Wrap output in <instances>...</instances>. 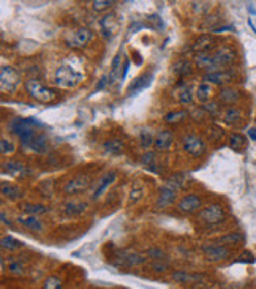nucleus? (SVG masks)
Returning <instances> with one entry per match:
<instances>
[{"label":"nucleus","mask_w":256,"mask_h":289,"mask_svg":"<svg viewBox=\"0 0 256 289\" xmlns=\"http://www.w3.org/2000/svg\"><path fill=\"white\" fill-rule=\"evenodd\" d=\"M142 163L147 169H150L152 172H160V160L153 152H147L142 155Z\"/></svg>","instance_id":"e433bc0d"},{"label":"nucleus","mask_w":256,"mask_h":289,"mask_svg":"<svg viewBox=\"0 0 256 289\" xmlns=\"http://www.w3.org/2000/svg\"><path fill=\"white\" fill-rule=\"evenodd\" d=\"M201 251H203V256L207 263H212V264H217V263H223L226 261L228 258H231L233 251L230 247H226V245H221L218 242H213V243H204L201 247Z\"/></svg>","instance_id":"6e6552de"},{"label":"nucleus","mask_w":256,"mask_h":289,"mask_svg":"<svg viewBox=\"0 0 256 289\" xmlns=\"http://www.w3.org/2000/svg\"><path fill=\"white\" fill-rule=\"evenodd\" d=\"M203 108H204V111H207L209 114H212V115H217V114H220L221 105L218 103V101H210V103L204 105Z\"/></svg>","instance_id":"09e8293b"},{"label":"nucleus","mask_w":256,"mask_h":289,"mask_svg":"<svg viewBox=\"0 0 256 289\" xmlns=\"http://www.w3.org/2000/svg\"><path fill=\"white\" fill-rule=\"evenodd\" d=\"M228 146L236 152H242L247 146V139L244 135H240V133H231L230 138H228Z\"/></svg>","instance_id":"c9c22d12"},{"label":"nucleus","mask_w":256,"mask_h":289,"mask_svg":"<svg viewBox=\"0 0 256 289\" xmlns=\"http://www.w3.org/2000/svg\"><path fill=\"white\" fill-rule=\"evenodd\" d=\"M152 81H153V71H152V70L142 71V73H141L139 76H136V78L130 82V85L126 87V95H128V97H133V95L142 92L144 89L149 87Z\"/></svg>","instance_id":"2eb2a0df"},{"label":"nucleus","mask_w":256,"mask_h":289,"mask_svg":"<svg viewBox=\"0 0 256 289\" xmlns=\"http://www.w3.org/2000/svg\"><path fill=\"white\" fill-rule=\"evenodd\" d=\"M85 210H87V202L79 199H70L62 204V215L67 216V218H76Z\"/></svg>","instance_id":"6ab92c4d"},{"label":"nucleus","mask_w":256,"mask_h":289,"mask_svg":"<svg viewBox=\"0 0 256 289\" xmlns=\"http://www.w3.org/2000/svg\"><path fill=\"white\" fill-rule=\"evenodd\" d=\"M212 55L218 70H228L237 60V51L231 45H218V48L212 52Z\"/></svg>","instance_id":"9d476101"},{"label":"nucleus","mask_w":256,"mask_h":289,"mask_svg":"<svg viewBox=\"0 0 256 289\" xmlns=\"http://www.w3.org/2000/svg\"><path fill=\"white\" fill-rule=\"evenodd\" d=\"M150 269H152L153 272H156V273H165V272L169 270V264L165 263V261H153V263L150 264Z\"/></svg>","instance_id":"de8ad7c7"},{"label":"nucleus","mask_w":256,"mask_h":289,"mask_svg":"<svg viewBox=\"0 0 256 289\" xmlns=\"http://www.w3.org/2000/svg\"><path fill=\"white\" fill-rule=\"evenodd\" d=\"M173 144H174V133L171 132V130L163 128V130H160V132H156L155 142H153L155 150L166 152V150H169L171 147H173Z\"/></svg>","instance_id":"412c9836"},{"label":"nucleus","mask_w":256,"mask_h":289,"mask_svg":"<svg viewBox=\"0 0 256 289\" xmlns=\"http://www.w3.org/2000/svg\"><path fill=\"white\" fill-rule=\"evenodd\" d=\"M117 180V171L116 169H109V171H106L105 174L100 177L97 182H95V186H93V190H92V195H90V198L93 199V201H97V199H100L103 195H105V191L109 188V186Z\"/></svg>","instance_id":"ddd939ff"},{"label":"nucleus","mask_w":256,"mask_h":289,"mask_svg":"<svg viewBox=\"0 0 256 289\" xmlns=\"http://www.w3.org/2000/svg\"><path fill=\"white\" fill-rule=\"evenodd\" d=\"M85 79V73L82 65L76 59H65L59 67L55 68L54 73V84L59 89L73 90Z\"/></svg>","instance_id":"f03ea898"},{"label":"nucleus","mask_w":256,"mask_h":289,"mask_svg":"<svg viewBox=\"0 0 256 289\" xmlns=\"http://www.w3.org/2000/svg\"><path fill=\"white\" fill-rule=\"evenodd\" d=\"M242 98V92L233 85H228V87H221V90L218 92V103L225 105V106H236Z\"/></svg>","instance_id":"aec40b11"},{"label":"nucleus","mask_w":256,"mask_h":289,"mask_svg":"<svg viewBox=\"0 0 256 289\" xmlns=\"http://www.w3.org/2000/svg\"><path fill=\"white\" fill-rule=\"evenodd\" d=\"M177 190H174L173 186H169V185H163L160 191H158V198H156V209H166L169 206H173L176 204V202L179 201L177 199Z\"/></svg>","instance_id":"f3484780"},{"label":"nucleus","mask_w":256,"mask_h":289,"mask_svg":"<svg viewBox=\"0 0 256 289\" xmlns=\"http://www.w3.org/2000/svg\"><path fill=\"white\" fill-rule=\"evenodd\" d=\"M220 117H221L223 123L230 125V126H236L244 120V111H242L240 106H230L220 114Z\"/></svg>","instance_id":"b1692460"},{"label":"nucleus","mask_w":256,"mask_h":289,"mask_svg":"<svg viewBox=\"0 0 256 289\" xmlns=\"http://www.w3.org/2000/svg\"><path fill=\"white\" fill-rule=\"evenodd\" d=\"M248 138H250L251 141H256V128H250V130H248Z\"/></svg>","instance_id":"8fccbe9b"},{"label":"nucleus","mask_w":256,"mask_h":289,"mask_svg":"<svg viewBox=\"0 0 256 289\" xmlns=\"http://www.w3.org/2000/svg\"><path fill=\"white\" fill-rule=\"evenodd\" d=\"M14 152H16V144H14L11 139H7V138L0 139V153H2L4 156H7V155L10 156Z\"/></svg>","instance_id":"ea45409f"},{"label":"nucleus","mask_w":256,"mask_h":289,"mask_svg":"<svg viewBox=\"0 0 256 289\" xmlns=\"http://www.w3.org/2000/svg\"><path fill=\"white\" fill-rule=\"evenodd\" d=\"M21 207H22V212L25 215H32V216L45 215V213H48L51 210L49 206L41 204V202H24Z\"/></svg>","instance_id":"7c9ffc66"},{"label":"nucleus","mask_w":256,"mask_h":289,"mask_svg":"<svg viewBox=\"0 0 256 289\" xmlns=\"http://www.w3.org/2000/svg\"><path fill=\"white\" fill-rule=\"evenodd\" d=\"M63 287V283L59 277L55 275H51L45 280V283H43V289H62Z\"/></svg>","instance_id":"79ce46f5"},{"label":"nucleus","mask_w":256,"mask_h":289,"mask_svg":"<svg viewBox=\"0 0 256 289\" xmlns=\"http://www.w3.org/2000/svg\"><path fill=\"white\" fill-rule=\"evenodd\" d=\"M212 97H213V85H210L207 82H201L195 90V98L203 105L210 103Z\"/></svg>","instance_id":"c85d7f7f"},{"label":"nucleus","mask_w":256,"mask_h":289,"mask_svg":"<svg viewBox=\"0 0 256 289\" xmlns=\"http://www.w3.org/2000/svg\"><path fill=\"white\" fill-rule=\"evenodd\" d=\"M93 183H95V180H93L92 174H89V172H78V174H75L73 177H70L65 182L62 191L67 196H76V195L87 191Z\"/></svg>","instance_id":"423d86ee"},{"label":"nucleus","mask_w":256,"mask_h":289,"mask_svg":"<svg viewBox=\"0 0 256 289\" xmlns=\"http://www.w3.org/2000/svg\"><path fill=\"white\" fill-rule=\"evenodd\" d=\"M180 147L191 158H201L207 152V142L204 141L201 135L190 132V133H185L180 138Z\"/></svg>","instance_id":"39448f33"},{"label":"nucleus","mask_w":256,"mask_h":289,"mask_svg":"<svg viewBox=\"0 0 256 289\" xmlns=\"http://www.w3.org/2000/svg\"><path fill=\"white\" fill-rule=\"evenodd\" d=\"M217 242L218 243H221V245H226V247H239V245L244 242V236H242L240 233H228V234H225V236H220L218 239H217Z\"/></svg>","instance_id":"f704fd0d"},{"label":"nucleus","mask_w":256,"mask_h":289,"mask_svg":"<svg viewBox=\"0 0 256 289\" xmlns=\"http://www.w3.org/2000/svg\"><path fill=\"white\" fill-rule=\"evenodd\" d=\"M114 2H111V0H95V2H92V10L95 13H103L108 11Z\"/></svg>","instance_id":"37998d69"},{"label":"nucleus","mask_w":256,"mask_h":289,"mask_svg":"<svg viewBox=\"0 0 256 289\" xmlns=\"http://www.w3.org/2000/svg\"><path fill=\"white\" fill-rule=\"evenodd\" d=\"M171 280L174 283H179V284H190V283H195L199 280L198 275H193L188 270H174L171 273Z\"/></svg>","instance_id":"473e14b6"},{"label":"nucleus","mask_w":256,"mask_h":289,"mask_svg":"<svg viewBox=\"0 0 256 289\" xmlns=\"http://www.w3.org/2000/svg\"><path fill=\"white\" fill-rule=\"evenodd\" d=\"M24 90L34 101L41 105H52L59 100V92L49 87V85L41 84L38 79H34V78L27 79L24 82Z\"/></svg>","instance_id":"7ed1b4c3"},{"label":"nucleus","mask_w":256,"mask_h":289,"mask_svg":"<svg viewBox=\"0 0 256 289\" xmlns=\"http://www.w3.org/2000/svg\"><path fill=\"white\" fill-rule=\"evenodd\" d=\"M0 191H2V196L8 201H19L24 198V190L18 183L13 182H2L0 183Z\"/></svg>","instance_id":"393cba45"},{"label":"nucleus","mask_w":256,"mask_h":289,"mask_svg":"<svg viewBox=\"0 0 256 289\" xmlns=\"http://www.w3.org/2000/svg\"><path fill=\"white\" fill-rule=\"evenodd\" d=\"M153 142H155V135L150 128H144V130H141L139 132V144H141V147H144V149H149L150 146H153Z\"/></svg>","instance_id":"4c0bfd02"},{"label":"nucleus","mask_w":256,"mask_h":289,"mask_svg":"<svg viewBox=\"0 0 256 289\" xmlns=\"http://www.w3.org/2000/svg\"><path fill=\"white\" fill-rule=\"evenodd\" d=\"M21 85V73L11 65L0 68V89L4 93H14Z\"/></svg>","instance_id":"0eeeda50"},{"label":"nucleus","mask_w":256,"mask_h":289,"mask_svg":"<svg viewBox=\"0 0 256 289\" xmlns=\"http://www.w3.org/2000/svg\"><path fill=\"white\" fill-rule=\"evenodd\" d=\"M93 30H90L89 27H79L76 30L70 32L67 37H65V45L71 49H84L87 48L92 40H93Z\"/></svg>","instance_id":"1a4fd4ad"},{"label":"nucleus","mask_w":256,"mask_h":289,"mask_svg":"<svg viewBox=\"0 0 256 289\" xmlns=\"http://www.w3.org/2000/svg\"><path fill=\"white\" fill-rule=\"evenodd\" d=\"M193 63L196 68L204 70L206 73H213V71H220L215 65V60H213L212 52H201V54H195Z\"/></svg>","instance_id":"5701e85b"},{"label":"nucleus","mask_w":256,"mask_h":289,"mask_svg":"<svg viewBox=\"0 0 256 289\" xmlns=\"http://www.w3.org/2000/svg\"><path fill=\"white\" fill-rule=\"evenodd\" d=\"M146 261L147 258L135 251H116L114 254H111V263L117 267H136L144 264Z\"/></svg>","instance_id":"9b49d317"},{"label":"nucleus","mask_w":256,"mask_h":289,"mask_svg":"<svg viewBox=\"0 0 256 289\" xmlns=\"http://www.w3.org/2000/svg\"><path fill=\"white\" fill-rule=\"evenodd\" d=\"M203 207V196L199 193H187L177 201V210L183 215L198 213Z\"/></svg>","instance_id":"f8f14e48"},{"label":"nucleus","mask_w":256,"mask_h":289,"mask_svg":"<svg viewBox=\"0 0 256 289\" xmlns=\"http://www.w3.org/2000/svg\"><path fill=\"white\" fill-rule=\"evenodd\" d=\"M146 256L149 259H152V261H165V259H166V253L163 250H160V248H156V247L149 248Z\"/></svg>","instance_id":"c03bdc74"},{"label":"nucleus","mask_w":256,"mask_h":289,"mask_svg":"<svg viewBox=\"0 0 256 289\" xmlns=\"http://www.w3.org/2000/svg\"><path fill=\"white\" fill-rule=\"evenodd\" d=\"M166 185L173 186L174 190L180 191V190L183 188V185H185V179H183V176H182V174H176V176H173L171 179H168Z\"/></svg>","instance_id":"a18cd8bd"},{"label":"nucleus","mask_w":256,"mask_h":289,"mask_svg":"<svg viewBox=\"0 0 256 289\" xmlns=\"http://www.w3.org/2000/svg\"><path fill=\"white\" fill-rule=\"evenodd\" d=\"M174 98H176L177 103L182 105V106H190V105H193V101H195V95H193L191 89L188 87L187 84L179 85V87L176 89V92H174Z\"/></svg>","instance_id":"cd10ccee"},{"label":"nucleus","mask_w":256,"mask_h":289,"mask_svg":"<svg viewBox=\"0 0 256 289\" xmlns=\"http://www.w3.org/2000/svg\"><path fill=\"white\" fill-rule=\"evenodd\" d=\"M142 196H144V190L139 188L138 185H135L133 190L130 191V199H128V204H130V206H132V204H136L139 199H142Z\"/></svg>","instance_id":"49530a36"},{"label":"nucleus","mask_w":256,"mask_h":289,"mask_svg":"<svg viewBox=\"0 0 256 289\" xmlns=\"http://www.w3.org/2000/svg\"><path fill=\"white\" fill-rule=\"evenodd\" d=\"M16 221L28 229V231H32V233H43L45 231V224H43V221L38 218V216H32V215H21L16 218Z\"/></svg>","instance_id":"a878e982"},{"label":"nucleus","mask_w":256,"mask_h":289,"mask_svg":"<svg viewBox=\"0 0 256 289\" xmlns=\"http://www.w3.org/2000/svg\"><path fill=\"white\" fill-rule=\"evenodd\" d=\"M10 130L13 135H16L21 144L35 153H46L51 149V141L45 130L46 125L35 117H16L10 122Z\"/></svg>","instance_id":"f257e3e1"},{"label":"nucleus","mask_w":256,"mask_h":289,"mask_svg":"<svg viewBox=\"0 0 256 289\" xmlns=\"http://www.w3.org/2000/svg\"><path fill=\"white\" fill-rule=\"evenodd\" d=\"M217 38L213 37V35H201V37H198L195 41H193V45H191V49L196 52V54H201V52H213L218 45H217Z\"/></svg>","instance_id":"a211bd4d"},{"label":"nucleus","mask_w":256,"mask_h":289,"mask_svg":"<svg viewBox=\"0 0 256 289\" xmlns=\"http://www.w3.org/2000/svg\"><path fill=\"white\" fill-rule=\"evenodd\" d=\"M234 81V73L231 68L213 71V73H206L203 76V82H207L210 85H220V87H228V84Z\"/></svg>","instance_id":"4468645a"},{"label":"nucleus","mask_w":256,"mask_h":289,"mask_svg":"<svg viewBox=\"0 0 256 289\" xmlns=\"http://www.w3.org/2000/svg\"><path fill=\"white\" fill-rule=\"evenodd\" d=\"M122 52H119L116 57H114V60L111 63V73H109V84L112 82L114 78H117L119 76V70L122 68Z\"/></svg>","instance_id":"a19ab883"},{"label":"nucleus","mask_w":256,"mask_h":289,"mask_svg":"<svg viewBox=\"0 0 256 289\" xmlns=\"http://www.w3.org/2000/svg\"><path fill=\"white\" fill-rule=\"evenodd\" d=\"M188 115H190L188 111H185V109H176V111H169L168 114H165L163 120H165L166 125L176 126V125H180V123H183L185 120H187Z\"/></svg>","instance_id":"c756f323"},{"label":"nucleus","mask_w":256,"mask_h":289,"mask_svg":"<svg viewBox=\"0 0 256 289\" xmlns=\"http://www.w3.org/2000/svg\"><path fill=\"white\" fill-rule=\"evenodd\" d=\"M0 245H2V250L8 251V253H14V251H21L24 248V242L14 239L13 236H2V240H0Z\"/></svg>","instance_id":"2f4dec72"},{"label":"nucleus","mask_w":256,"mask_h":289,"mask_svg":"<svg viewBox=\"0 0 256 289\" xmlns=\"http://www.w3.org/2000/svg\"><path fill=\"white\" fill-rule=\"evenodd\" d=\"M98 24H100V30H102V34L106 38H112L119 30V21H117V16L114 13L103 16L102 19H100Z\"/></svg>","instance_id":"4be33fe9"},{"label":"nucleus","mask_w":256,"mask_h":289,"mask_svg":"<svg viewBox=\"0 0 256 289\" xmlns=\"http://www.w3.org/2000/svg\"><path fill=\"white\" fill-rule=\"evenodd\" d=\"M173 71H174L177 76L183 78V76H188V75L193 73V65L190 62H187V60H180V62L174 63Z\"/></svg>","instance_id":"58836bf2"},{"label":"nucleus","mask_w":256,"mask_h":289,"mask_svg":"<svg viewBox=\"0 0 256 289\" xmlns=\"http://www.w3.org/2000/svg\"><path fill=\"white\" fill-rule=\"evenodd\" d=\"M2 168H4V174L13 176V177H16V179H24V177H27V176L32 172L30 168H28L25 163L19 162V160H8V162H4Z\"/></svg>","instance_id":"dca6fc26"},{"label":"nucleus","mask_w":256,"mask_h":289,"mask_svg":"<svg viewBox=\"0 0 256 289\" xmlns=\"http://www.w3.org/2000/svg\"><path fill=\"white\" fill-rule=\"evenodd\" d=\"M8 272L11 273V275H16V277L25 275V272H27L25 263L22 261L21 258H16V256L10 258L8 259Z\"/></svg>","instance_id":"72a5a7b5"},{"label":"nucleus","mask_w":256,"mask_h":289,"mask_svg":"<svg viewBox=\"0 0 256 289\" xmlns=\"http://www.w3.org/2000/svg\"><path fill=\"white\" fill-rule=\"evenodd\" d=\"M196 220L207 228H215L226 221V210L218 202H210L196 213Z\"/></svg>","instance_id":"20e7f679"},{"label":"nucleus","mask_w":256,"mask_h":289,"mask_svg":"<svg viewBox=\"0 0 256 289\" xmlns=\"http://www.w3.org/2000/svg\"><path fill=\"white\" fill-rule=\"evenodd\" d=\"M125 149H126V144H125L122 139H119V138H111V139L105 141V144H103L105 153L112 155V156L123 155V153H125Z\"/></svg>","instance_id":"bb28decb"}]
</instances>
